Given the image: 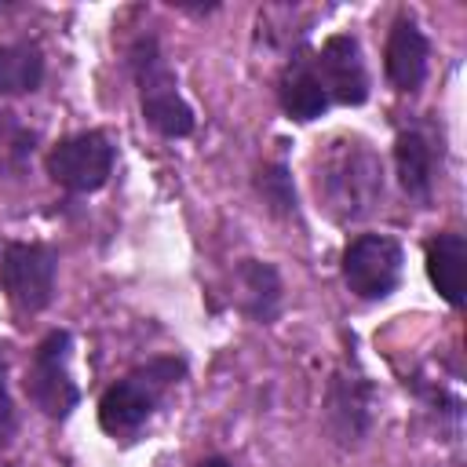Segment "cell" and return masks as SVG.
<instances>
[{
  "mask_svg": "<svg viewBox=\"0 0 467 467\" xmlns=\"http://www.w3.org/2000/svg\"><path fill=\"white\" fill-rule=\"evenodd\" d=\"M317 197L339 223L365 219L383 197V164L361 139H336L317 157Z\"/></svg>",
  "mask_w": 467,
  "mask_h": 467,
  "instance_id": "1",
  "label": "cell"
},
{
  "mask_svg": "<svg viewBox=\"0 0 467 467\" xmlns=\"http://www.w3.org/2000/svg\"><path fill=\"white\" fill-rule=\"evenodd\" d=\"M186 372V365L179 358H153L139 368H131L124 379H117L102 401H99V427L113 438L135 434L153 409L161 405V398L168 394L171 383H179V376Z\"/></svg>",
  "mask_w": 467,
  "mask_h": 467,
  "instance_id": "2",
  "label": "cell"
},
{
  "mask_svg": "<svg viewBox=\"0 0 467 467\" xmlns=\"http://www.w3.org/2000/svg\"><path fill=\"white\" fill-rule=\"evenodd\" d=\"M131 66H135V84H139V102L142 117L153 131L168 139H182L193 131V109L179 95V80L157 44V36H142L131 47Z\"/></svg>",
  "mask_w": 467,
  "mask_h": 467,
  "instance_id": "3",
  "label": "cell"
},
{
  "mask_svg": "<svg viewBox=\"0 0 467 467\" xmlns=\"http://www.w3.org/2000/svg\"><path fill=\"white\" fill-rule=\"evenodd\" d=\"M69 350L73 336L66 328H55L36 343L33 361L26 368V394L51 420H66L80 401V390L69 376Z\"/></svg>",
  "mask_w": 467,
  "mask_h": 467,
  "instance_id": "4",
  "label": "cell"
},
{
  "mask_svg": "<svg viewBox=\"0 0 467 467\" xmlns=\"http://www.w3.org/2000/svg\"><path fill=\"white\" fill-rule=\"evenodd\" d=\"M55 270L58 255L47 244L11 241L0 252V288L22 314H36L55 299Z\"/></svg>",
  "mask_w": 467,
  "mask_h": 467,
  "instance_id": "5",
  "label": "cell"
},
{
  "mask_svg": "<svg viewBox=\"0 0 467 467\" xmlns=\"http://www.w3.org/2000/svg\"><path fill=\"white\" fill-rule=\"evenodd\" d=\"M401 244L387 234H361L343 248V281L358 299H387L401 281Z\"/></svg>",
  "mask_w": 467,
  "mask_h": 467,
  "instance_id": "6",
  "label": "cell"
},
{
  "mask_svg": "<svg viewBox=\"0 0 467 467\" xmlns=\"http://www.w3.org/2000/svg\"><path fill=\"white\" fill-rule=\"evenodd\" d=\"M47 175L69 193H91L113 175V142L102 131H77L51 146Z\"/></svg>",
  "mask_w": 467,
  "mask_h": 467,
  "instance_id": "7",
  "label": "cell"
},
{
  "mask_svg": "<svg viewBox=\"0 0 467 467\" xmlns=\"http://www.w3.org/2000/svg\"><path fill=\"white\" fill-rule=\"evenodd\" d=\"M372 401H376V387H372V379L361 368L343 365V368L332 372L328 390H325V416H328L332 434L343 445H358L368 434V427H372Z\"/></svg>",
  "mask_w": 467,
  "mask_h": 467,
  "instance_id": "8",
  "label": "cell"
},
{
  "mask_svg": "<svg viewBox=\"0 0 467 467\" xmlns=\"http://www.w3.org/2000/svg\"><path fill=\"white\" fill-rule=\"evenodd\" d=\"M310 62H314V73H317L328 102L361 106L368 99L365 58H361V47H358V40L350 33H332Z\"/></svg>",
  "mask_w": 467,
  "mask_h": 467,
  "instance_id": "9",
  "label": "cell"
},
{
  "mask_svg": "<svg viewBox=\"0 0 467 467\" xmlns=\"http://www.w3.org/2000/svg\"><path fill=\"white\" fill-rule=\"evenodd\" d=\"M427 58H431V47H427V36L420 33V26L412 18H394L390 33H387V47H383V66H387V77L398 91H416L423 80H427Z\"/></svg>",
  "mask_w": 467,
  "mask_h": 467,
  "instance_id": "10",
  "label": "cell"
},
{
  "mask_svg": "<svg viewBox=\"0 0 467 467\" xmlns=\"http://www.w3.org/2000/svg\"><path fill=\"white\" fill-rule=\"evenodd\" d=\"M423 259H427V277L438 288V296L449 306H460L463 288H467V237L456 230L434 234L423 244Z\"/></svg>",
  "mask_w": 467,
  "mask_h": 467,
  "instance_id": "11",
  "label": "cell"
},
{
  "mask_svg": "<svg viewBox=\"0 0 467 467\" xmlns=\"http://www.w3.org/2000/svg\"><path fill=\"white\" fill-rule=\"evenodd\" d=\"M277 102L292 120H314L328 109V95L314 73L310 58H292L277 77Z\"/></svg>",
  "mask_w": 467,
  "mask_h": 467,
  "instance_id": "12",
  "label": "cell"
},
{
  "mask_svg": "<svg viewBox=\"0 0 467 467\" xmlns=\"http://www.w3.org/2000/svg\"><path fill=\"white\" fill-rule=\"evenodd\" d=\"M394 164H398V182L409 197L427 201L434 186V146L423 131H401L394 139Z\"/></svg>",
  "mask_w": 467,
  "mask_h": 467,
  "instance_id": "13",
  "label": "cell"
},
{
  "mask_svg": "<svg viewBox=\"0 0 467 467\" xmlns=\"http://www.w3.org/2000/svg\"><path fill=\"white\" fill-rule=\"evenodd\" d=\"M237 281H241V306L255 317V321H274L277 310H281V277L270 263H259V259H244L237 266Z\"/></svg>",
  "mask_w": 467,
  "mask_h": 467,
  "instance_id": "14",
  "label": "cell"
},
{
  "mask_svg": "<svg viewBox=\"0 0 467 467\" xmlns=\"http://www.w3.org/2000/svg\"><path fill=\"white\" fill-rule=\"evenodd\" d=\"M44 80V55L33 44H0V95L36 91Z\"/></svg>",
  "mask_w": 467,
  "mask_h": 467,
  "instance_id": "15",
  "label": "cell"
},
{
  "mask_svg": "<svg viewBox=\"0 0 467 467\" xmlns=\"http://www.w3.org/2000/svg\"><path fill=\"white\" fill-rule=\"evenodd\" d=\"M255 190L263 193V201L274 215H296V186H292V175L285 164H266L255 179Z\"/></svg>",
  "mask_w": 467,
  "mask_h": 467,
  "instance_id": "16",
  "label": "cell"
},
{
  "mask_svg": "<svg viewBox=\"0 0 467 467\" xmlns=\"http://www.w3.org/2000/svg\"><path fill=\"white\" fill-rule=\"evenodd\" d=\"M33 153V131L15 120V113H0V171H22Z\"/></svg>",
  "mask_w": 467,
  "mask_h": 467,
  "instance_id": "17",
  "label": "cell"
},
{
  "mask_svg": "<svg viewBox=\"0 0 467 467\" xmlns=\"http://www.w3.org/2000/svg\"><path fill=\"white\" fill-rule=\"evenodd\" d=\"M15 438V405H11V394H7V383H4V368H0V449Z\"/></svg>",
  "mask_w": 467,
  "mask_h": 467,
  "instance_id": "18",
  "label": "cell"
},
{
  "mask_svg": "<svg viewBox=\"0 0 467 467\" xmlns=\"http://www.w3.org/2000/svg\"><path fill=\"white\" fill-rule=\"evenodd\" d=\"M197 467H234V463H230L226 456H204V460H201Z\"/></svg>",
  "mask_w": 467,
  "mask_h": 467,
  "instance_id": "19",
  "label": "cell"
}]
</instances>
